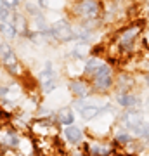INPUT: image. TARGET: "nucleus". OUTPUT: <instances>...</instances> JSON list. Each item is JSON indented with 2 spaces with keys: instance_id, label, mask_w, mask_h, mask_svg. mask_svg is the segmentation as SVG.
I'll list each match as a JSON object with an SVG mask.
<instances>
[{
  "instance_id": "20e7f679",
  "label": "nucleus",
  "mask_w": 149,
  "mask_h": 156,
  "mask_svg": "<svg viewBox=\"0 0 149 156\" xmlns=\"http://www.w3.org/2000/svg\"><path fill=\"white\" fill-rule=\"evenodd\" d=\"M0 59L4 62V66L7 68V71L12 73V75H16L19 73V61H17L16 54H14V50L9 47L7 44H0Z\"/></svg>"
},
{
  "instance_id": "a211bd4d",
  "label": "nucleus",
  "mask_w": 149,
  "mask_h": 156,
  "mask_svg": "<svg viewBox=\"0 0 149 156\" xmlns=\"http://www.w3.org/2000/svg\"><path fill=\"white\" fill-rule=\"evenodd\" d=\"M109 147L108 146H94L92 147V153H94L95 156H106V154H109Z\"/></svg>"
},
{
  "instance_id": "b1692460",
  "label": "nucleus",
  "mask_w": 149,
  "mask_h": 156,
  "mask_svg": "<svg viewBox=\"0 0 149 156\" xmlns=\"http://www.w3.org/2000/svg\"><path fill=\"white\" fill-rule=\"evenodd\" d=\"M38 7L40 9H45L47 7V0H38Z\"/></svg>"
},
{
  "instance_id": "f03ea898",
  "label": "nucleus",
  "mask_w": 149,
  "mask_h": 156,
  "mask_svg": "<svg viewBox=\"0 0 149 156\" xmlns=\"http://www.w3.org/2000/svg\"><path fill=\"white\" fill-rule=\"evenodd\" d=\"M104 12L102 4L97 0H78L76 4L73 5V14L82 19L83 23H94L95 19H99L101 14Z\"/></svg>"
},
{
  "instance_id": "4be33fe9",
  "label": "nucleus",
  "mask_w": 149,
  "mask_h": 156,
  "mask_svg": "<svg viewBox=\"0 0 149 156\" xmlns=\"http://www.w3.org/2000/svg\"><path fill=\"white\" fill-rule=\"evenodd\" d=\"M9 19V7L5 4H0V21H5Z\"/></svg>"
},
{
  "instance_id": "423d86ee",
  "label": "nucleus",
  "mask_w": 149,
  "mask_h": 156,
  "mask_svg": "<svg viewBox=\"0 0 149 156\" xmlns=\"http://www.w3.org/2000/svg\"><path fill=\"white\" fill-rule=\"evenodd\" d=\"M40 82H42L44 92H50V90L55 89L57 78H55V73H54V69H52V62H47V64H45V69L40 73Z\"/></svg>"
},
{
  "instance_id": "7ed1b4c3",
  "label": "nucleus",
  "mask_w": 149,
  "mask_h": 156,
  "mask_svg": "<svg viewBox=\"0 0 149 156\" xmlns=\"http://www.w3.org/2000/svg\"><path fill=\"white\" fill-rule=\"evenodd\" d=\"M52 37H54L57 42H71V40L76 38V31L71 28V24L64 19L61 21H55L52 26Z\"/></svg>"
},
{
  "instance_id": "9b49d317",
  "label": "nucleus",
  "mask_w": 149,
  "mask_h": 156,
  "mask_svg": "<svg viewBox=\"0 0 149 156\" xmlns=\"http://www.w3.org/2000/svg\"><path fill=\"white\" fill-rule=\"evenodd\" d=\"M118 101H120V104L125 106V108H133L139 102V97L137 95H132L130 92H123V94L118 97Z\"/></svg>"
},
{
  "instance_id": "f3484780",
  "label": "nucleus",
  "mask_w": 149,
  "mask_h": 156,
  "mask_svg": "<svg viewBox=\"0 0 149 156\" xmlns=\"http://www.w3.org/2000/svg\"><path fill=\"white\" fill-rule=\"evenodd\" d=\"M133 132H135L139 137H142V139H149V123H147V122H144L142 125H140L139 128H135Z\"/></svg>"
},
{
  "instance_id": "f8f14e48",
  "label": "nucleus",
  "mask_w": 149,
  "mask_h": 156,
  "mask_svg": "<svg viewBox=\"0 0 149 156\" xmlns=\"http://www.w3.org/2000/svg\"><path fill=\"white\" fill-rule=\"evenodd\" d=\"M57 118H59V122L64 123V125H71V123L75 122V115H73V111L69 108L59 109V111H57Z\"/></svg>"
},
{
  "instance_id": "4468645a",
  "label": "nucleus",
  "mask_w": 149,
  "mask_h": 156,
  "mask_svg": "<svg viewBox=\"0 0 149 156\" xmlns=\"http://www.w3.org/2000/svg\"><path fill=\"white\" fill-rule=\"evenodd\" d=\"M12 19H14V26H16L17 33L26 35V33H28V24H26V19H24V16H21V14H16Z\"/></svg>"
},
{
  "instance_id": "2eb2a0df",
  "label": "nucleus",
  "mask_w": 149,
  "mask_h": 156,
  "mask_svg": "<svg viewBox=\"0 0 149 156\" xmlns=\"http://www.w3.org/2000/svg\"><path fill=\"white\" fill-rule=\"evenodd\" d=\"M0 140H2V144L9 146V147H14L17 144V137L16 134H12V132H5L4 135H0Z\"/></svg>"
},
{
  "instance_id": "dca6fc26",
  "label": "nucleus",
  "mask_w": 149,
  "mask_h": 156,
  "mask_svg": "<svg viewBox=\"0 0 149 156\" xmlns=\"http://www.w3.org/2000/svg\"><path fill=\"white\" fill-rule=\"evenodd\" d=\"M99 113H101V109L97 106H87L85 109H82V116H83V120H92Z\"/></svg>"
},
{
  "instance_id": "39448f33",
  "label": "nucleus",
  "mask_w": 149,
  "mask_h": 156,
  "mask_svg": "<svg viewBox=\"0 0 149 156\" xmlns=\"http://www.w3.org/2000/svg\"><path fill=\"white\" fill-rule=\"evenodd\" d=\"M94 85L99 90H108L113 85V71L109 64H104L99 71L94 75Z\"/></svg>"
},
{
  "instance_id": "aec40b11",
  "label": "nucleus",
  "mask_w": 149,
  "mask_h": 156,
  "mask_svg": "<svg viewBox=\"0 0 149 156\" xmlns=\"http://www.w3.org/2000/svg\"><path fill=\"white\" fill-rule=\"evenodd\" d=\"M88 50H87V47H85V44H80V45H76L75 47V50H73V56L75 57H85V54H87Z\"/></svg>"
},
{
  "instance_id": "412c9836",
  "label": "nucleus",
  "mask_w": 149,
  "mask_h": 156,
  "mask_svg": "<svg viewBox=\"0 0 149 156\" xmlns=\"http://www.w3.org/2000/svg\"><path fill=\"white\" fill-rule=\"evenodd\" d=\"M130 139H132V137H130L128 134H125V132H118V134H116V140H118V142H122V144L130 142Z\"/></svg>"
},
{
  "instance_id": "1a4fd4ad",
  "label": "nucleus",
  "mask_w": 149,
  "mask_h": 156,
  "mask_svg": "<svg viewBox=\"0 0 149 156\" xmlns=\"http://www.w3.org/2000/svg\"><path fill=\"white\" fill-rule=\"evenodd\" d=\"M104 66V62L101 61L99 57H90V59H88L87 62H85V68H83V73H85V75H87V76H90V75H92V76H94L95 73L99 71L101 68Z\"/></svg>"
},
{
  "instance_id": "393cba45",
  "label": "nucleus",
  "mask_w": 149,
  "mask_h": 156,
  "mask_svg": "<svg viewBox=\"0 0 149 156\" xmlns=\"http://www.w3.org/2000/svg\"><path fill=\"white\" fill-rule=\"evenodd\" d=\"M146 83L149 85V75H147V76H146Z\"/></svg>"
},
{
  "instance_id": "5701e85b",
  "label": "nucleus",
  "mask_w": 149,
  "mask_h": 156,
  "mask_svg": "<svg viewBox=\"0 0 149 156\" xmlns=\"http://www.w3.org/2000/svg\"><path fill=\"white\" fill-rule=\"evenodd\" d=\"M2 4H5L9 9H16L17 4H19V0H2Z\"/></svg>"
},
{
  "instance_id": "a878e982",
  "label": "nucleus",
  "mask_w": 149,
  "mask_h": 156,
  "mask_svg": "<svg viewBox=\"0 0 149 156\" xmlns=\"http://www.w3.org/2000/svg\"><path fill=\"white\" fill-rule=\"evenodd\" d=\"M146 2H147V9H149V0H146Z\"/></svg>"
},
{
  "instance_id": "9d476101",
  "label": "nucleus",
  "mask_w": 149,
  "mask_h": 156,
  "mask_svg": "<svg viewBox=\"0 0 149 156\" xmlns=\"http://www.w3.org/2000/svg\"><path fill=\"white\" fill-rule=\"evenodd\" d=\"M0 30H2V33L5 35L7 38H16L17 35V30L14 26V19H5V21H0Z\"/></svg>"
},
{
  "instance_id": "6e6552de",
  "label": "nucleus",
  "mask_w": 149,
  "mask_h": 156,
  "mask_svg": "<svg viewBox=\"0 0 149 156\" xmlns=\"http://www.w3.org/2000/svg\"><path fill=\"white\" fill-rule=\"evenodd\" d=\"M69 89H71L73 94H76L78 97H87L90 89H88V83L85 80H73L69 83Z\"/></svg>"
},
{
  "instance_id": "ddd939ff",
  "label": "nucleus",
  "mask_w": 149,
  "mask_h": 156,
  "mask_svg": "<svg viewBox=\"0 0 149 156\" xmlns=\"http://www.w3.org/2000/svg\"><path fill=\"white\" fill-rule=\"evenodd\" d=\"M64 134H66V139L71 142V144H76V142H80L82 140V130L76 127H68L66 130H64Z\"/></svg>"
},
{
  "instance_id": "0eeeda50",
  "label": "nucleus",
  "mask_w": 149,
  "mask_h": 156,
  "mask_svg": "<svg viewBox=\"0 0 149 156\" xmlns=\"http://www.w3.org/2000/svg\"><path fill=\"white\" fill-rule=\"evenodd\" d=\"M142 123H144L142 113L133 111V109L127 111V113H125V116H123V125H125L128 130H135V128H139Z\"/></svg>"
},
{
  "instance_id": "f257e3e1",
  "label": "nucleus",
  "mask_w": 149,
  "mask_h": 156,
  "mask_svg": "<svg viewBox=\"0 0 149 156\" xmlns=\"http://www.w3.org/2000/svg\"><path fill=\"white\" fill-rule=\"evenodd\" d=\"M144 30H146V23L137 19V21H132L130 24L123 26L115 37V50L118 52V56H128L135 52V47H137L139 40L142 37Z\"/></svg>"
},
{
  "instance_id": "6ab92c4d",
  "label": "nucleus",
  "mask_w": 149,
  "mask_h": 156,
  "mask_svg": "<svg viewBox=\"0 0 149 156\" xmlns=\"http://www.w3.org/2000/svg\"><path fill=\"white\" fill-rule=\"evenodd\" d=\"M26 12H28V14H31L33 17H37V16H40V14H42L40 7H38V5H35V4H30V2L26 4Z\"/></svg>"
}]
</instances>
